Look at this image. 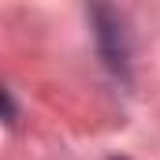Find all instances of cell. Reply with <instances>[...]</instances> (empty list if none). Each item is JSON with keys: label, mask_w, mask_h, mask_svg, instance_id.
I'll return each mask as SVG.
<instances>
[{"label": "cell", "mask_w": 160, "mask_h": 160, "mask_svg": "<svg viewBox=\"0 0 160 160\" xmlns=\"http://www.w3.org/2000/svg\"><path fill=\"white\" fill-rule=\"evenodd\" d=\"M93 26H97V45H101V56L104 63L127 78V60H130V45H127V30H123V19L108 8H97L93 11Z\"/></svg>", "instance_id": "obj_1"}]
</instances>
